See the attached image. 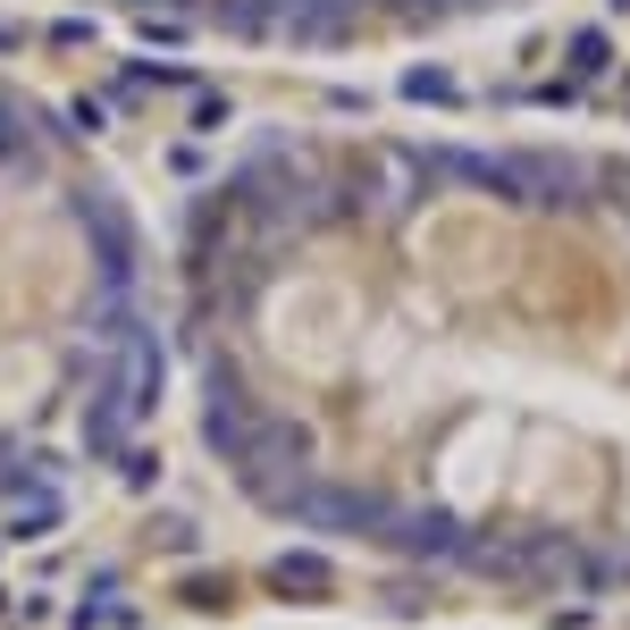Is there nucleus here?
I'll return each instance as SVG.
<instances>
[{
    "mask_svg": "<svg viewBox=\"0 0 630 630\" xmlns=\"http://www.w3.org/2000/svg\"><path fill=\"white\" fill-rule=\"evenodd\" d=\"M210 438L278 513L462 572H630V193L269 160L202 219Z\"/></svg>",
    "mask_w": 630,
    "mask_h": 630,
    "instance_id": "f257e3e1",
    "label": "nucleus"
}]
</instances>
